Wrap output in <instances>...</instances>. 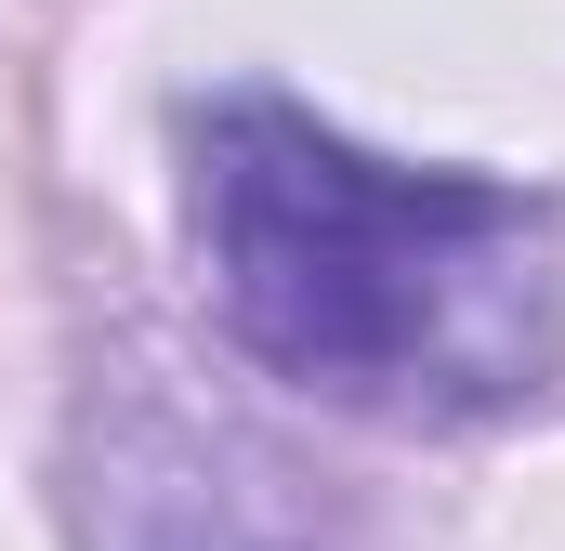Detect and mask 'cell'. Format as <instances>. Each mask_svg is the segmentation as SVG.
Returning a JSON list of instances; mask_svg holds the SVG:
<instances>
[{"label": "cell", "instance_id": "1", "mask_svg": "<svg viewBox=\"0 0 565 551\" xmlns=\"http://www.w3.org/2000/svg\"><path fill=\"white\" fill-rule=\"evenodd\" d=\"M184 224L224 328L355 420H487L565 355V224L487 171L369 158L277 93L184 119Z\"/></svg>", "mask_w": 565, "mask_h": 551}]
</instances>
